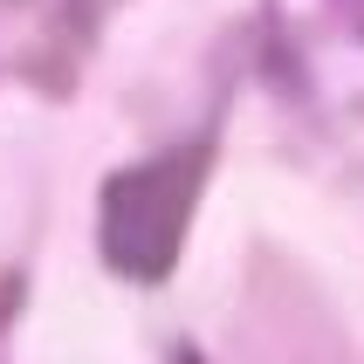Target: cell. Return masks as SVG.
<instances>
[{
    "label": "cell",
    "mask_w": 364,
    "mask_h": 364,
    "mask_svg": "<svg viewBox=\"0 0 364 364\" xmlns=\"http://www.w3.org/2000/svg\"><path fill=\"white\" fill-rule=\"evenodd\" d=\"M200 179H206V159L179 151L165 165H138V172L103 186V255H110V268L138 275V282H159L179 255Z\"/></svg>",
    "instance_id": "1"
},
{
    "label": "cell",
    "mask_w": 364,
    "mask_h": 364,
    "mask_svg": "<svg viewBox=\"0 0 364 364\" xmlns=\"http://www.w3.org/2000/svg\"><path fill=\"white\" fill-rule=\"evenodd\" d=\"M179 364H206V358H200V350H179Z\"/></svg>",
    "instance_id": "2"
}]
</instances>
